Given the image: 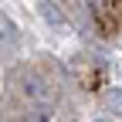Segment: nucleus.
Masks as SVG:
<instances>
[{
    "label": "nucleus",
    "mask_w": 122,
    "mask_h": 122,
    "mask_svg": "<svg viewBox=\"0 0 122 122\" xmlns=\"http://www.w3.org/2000/svg\"><path fill=\"white\" fill-rule=\"evenodd\" d=\"M17 37H20V34H17V24H14L4 10H0V48H14Z\"/></svg>",
    "instance_id": "obj_1"
},
{
    "label": "nucleus",
    "mask_w": 122,
    "mask_h": 122,
    "mask_svg": "<svg viewBox=\"0 0 122 122\" xmlns=\"http://www.w3.org/2000/svg\"><path fill=\"white\" fill-rule=\"evenodd\" d=\"M41 17L48 20V24H54L58 30H65V27H68V20H65V14H61V10H58V7L51 4V0H44V4H41Z\"/></svg>",
    "instance_id": "obj_2"
},
{
    "label": "nucleus",
    "mask_w": 122,
    "mask_h": 122,
    "mask_svg": "<svg viewBox=\"0 0 122 122\" xmlns=\"http://www.w3.org/2000/svg\"><path fill=\"white\" fill-rule=\"evenodd\" d=\"M102 105H105V112L122 115V88H109V92L102 95Z\"/></svg>",
    "instance_id": "obj_3"
},
{
    "label": "nucleus",
    "mask_w": 122,
    "mask_h": 122,
    "mask_svg": "<svg viewBox=\"0 0 122 122\" xmlns=\"http://www.w3.org/2000/svg\"><path fill=\"white\" fill-rule=\"evenodd\" d=\"M95 122H112V119H105V115H102V119H95Z\"/></svg>",
    "instance_id": "obj_4"
}]
</instances>
